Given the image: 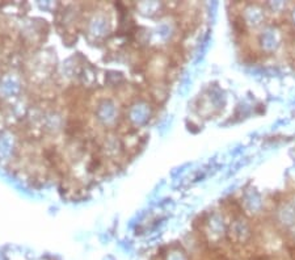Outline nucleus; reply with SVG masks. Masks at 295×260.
<instances>
[]
</instances>
